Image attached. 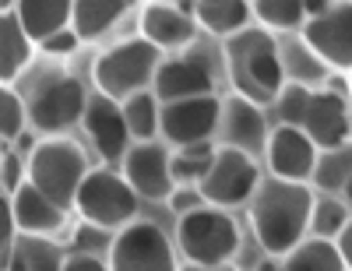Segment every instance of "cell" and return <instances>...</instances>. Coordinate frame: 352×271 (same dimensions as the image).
I'll return each instance as SVG.
<instances>
[{"label":"cell","instance_id":"1","mask_svg":"<svg viewBox=\"0 0 352 271\" xmlns=\"http://www.w3.org/2000/svg\"><path fill=\"white\" fill-rule=\"evenodd\" d=\"M314 197L317 191L310 184L282 176H264L257 194L247 204L254 239L264 254L285 257L292 247H300L310 236V215H314Z\"/></svg>","mask_w":352,"mask_h":271},{"label":"cell","instance_id":"2","mask_svg":"<svg viewBox=\"0 0 352 271\" xmlns=\"http://www.w3.org/2000/svg\"><path fill=\"white\" fill-rule=\"evenodd\" d=\"M226 71L229 81L236 85V96H247L261 106L278 99L285 88V60L282 46L268 28H243V32L226 39Z\"/></svg>","mask_w":352,"mask_h":271},{"label":"cell","instance_id":"3","mask_svg":"<svg viewBox=\"0 0 352 271\" xmlns=\"http://www.w3.org/2000/svg\"><path fill=\"white\" fill-rule=\"evenodd\" d=\"M159 67H162V50L144 36H134V39H124L96 56L92 81H96V92L124 102L134 92L152 88Z\"/></svg>","mask_w":352,"mask_h":271},{"label":"cell","instance_id":"4","mask_svg":"<svg viewBox=\"0 0 352 271\" xmlns=\"http://www.w3.org/2000/svg\"><path fill=\"white\" fill-rule=\"evenodd\" d=\"M176 247L190 264H232L240 250V226L229 215V208L201 204L176 219Z\"/></svg>","mask_w":352,"mask_h":271},{"label":"cell","instance_id":"5","mask_svg":"<svg viewBox=\"0 0 352 271\" xmlns=\"http://www.w3.org/2000/svg\"><path fill=\"white\" fill-rule=\"evenodd\" d=\"M28 102V120L32 127L46 138L53 134H67L71 127H78L85 120V106H88V92L85 85L67 74V71H43L32 88L25 92Z\"/></svg>","mask_w":352,"mask_h":271},{"label":"cell","instance_id":"6","mask_svg":"<svg viewBox=\"0 0 352 271\" xmlns=\"http://www.w3.org/2000/svg\"><path fill=\"white\" fill-rule=\"evenodd\" d=\"M92 173L88 169V159L81 152L78 141H67L64 134H53V138H43L32 155H28V180L50 194L56 204H64L67 212L78 201V191L85 184V176Z\"/></svg>","mask_w":352,"mask_h":271},{"label":"cell","instance_id":"7","mask_svg":"<svg viewBox=\"0 0 352 271\" xmlns=\"http://www.w3.org/2000/svg\"><path fill=\"white\" fill-rule=\"evenodd\" d=\"M74 208L88 226H102V229L116 232L138 219L141 194L131 187V180L124 173L106 166V169H92L85 176Z\"/></svg>","mask_w":352,"mask_h":271},{"label":"cell","instance_id":"8","mask_svg":"<svg viewBox=\"0 0 352 271\" xmlns=\"http://www.w3.org/2000/svg\"><path fill=\"white\" fill-rule=\"evenodd\" d=\"M106 257L113 271H180L169 232L148 219H134L131 226L116 229Z\"/></svg>","mask_w":352,"mask_h":271},{"label":"cell","instance_id":"9","mask_svg":"<svg viewBox=\"0 0 352 271\" xmlns=\"http://www.w3.org/2000/svg\"><path fill=\"white\" fill-rule=\"evenodd\" d=\"M261 166H257V155H250V152H240V148H229V144H222L219 152H215V162H212V169L204 173V180H201V194H204V201L208 204H215V208H243V204H250V197L257 194V187H261Z\"/></svg>","mask_w":352,"mask_h":271},{"label":"cell","instance_id":"10","mask_svg":"<svg viewBox=\"0 0 352 271\" xmlns=\"http://www.w3.org/2000/svg\"><path fill=\"white\" fill-rule=\"evenodd\" d=\"M219 124H222V99L215 92L162 102V141L169 148L212 141L219 134Z\"/></svg>","mask_w":352,"mask_h":271},{"label":"cell","instance_id":"11","mask_svg":"<svg viewBox=\"0 0 352 271\" xmlns=\"http://www.w3.org/2000/svg\"><path fill=\"white\" fill-rule=\"evenodd\" d=\"M81 127H85L88 141H92V148L99 152V159L106 166H124L131 144H134V134H131L127 116H124V102H116L102 92L88 96Z\"/></svg>","mask_w":352,"mask_h":271},{"label":"cell","instance_id":"12","mask_svg":"<svg viewBox=\"0 0 352 271\" xmlns=\"http://www.w3.org/2000/svg\"><path fill=\"white\" fill-rule=\"evenodd\" d=\"M124 176L131 180V187L141 194V201H169L176 191V176H173V148L155 141H134L131 152L124 159Z\"/></svg>","mask_w":352,"mask_h":271},{"label":"cell","instance_id":"13","mask_svg":"<svg viewBox=\"0 0 352 271\" xmlns=\"http://www.w3.org/2000/svg\"><path fill=\"white\" fill-rule=\"evenodd\" d=\"M303 39L328 67L352 71V0H338L331 11L307 18Z\"/></svg>","mask_w":352,"mask_h":271},{"label":"cell","instance_id":"14","mask_svg":"<svg viewBox=\"0 0 352 271\" xmlns=\"http://www.w3.org/2000/svg\"><path fill=\"white\" fill-rule=\"evenodd\" d=\"M317 155H320L317 141L303 127H292V124H278L268 138V148H264L268 173L282 180H296V184H310L314 180Z\"/></svg>","mask_w":352,"mask_h":271},{"label":"cell","instance_id":"15","mask_svg":"<svg viewBox=\"0 0 352 271\" xmlns=\"http://www.w3.org/2000/svg\"><path fill=\"white\" fill-rule=\"evenodd\" d=\"M219 138L229 148H240V152L261 155L268 148V120H264V106L247 99V96H229L222 99V124H219Z\"/></svg>","mask_w":352,"mask_h":271},{"label":"cell","instance_id":"16","mask_svg":"<svg viewBox=\"0 0 352 271\" xmlns=\"http://www.w3.org/2000/svg\"><path fill=\"white\" fill-rule=\"evenodd\" d=\"M152 88L162 102L190 99V96H212V67H208V60H201L197 53L166 56Z\"/></svg>","mask_w":352,"mask_h":271},{"label":"cell","instance_id":"17","mask_svg":"<svg viewBox=\"0 0 352 271\" xmlns=\"http://www.w3.org/2000/svg\"><path fill=\"white\" fill-rule=\"evenodd\" d=\"M141 36L155 43L162 53L166 50H187L197 36L194 14L180 4H166V0H152L148 8L141 11Z\"/></svg>","mask_w":352,"mask_h":271},{"label":"cell","instance_id":"18","mask_svg":"<svg viewBox=\"0 0 352 271\" xmlns=\"http://www.w3.org/2000/svg\"><path fill=\"white\" fill-rule=\"evenodd\" d=\"M11 197V212H14V222H18V232L25 236H53L67 226V208L56 204L50 194H43L32 180L8 194Z\"/></svg>","mask_w":352,"mask_h":271},{"label":"cell","instance_id":"19","mask_svg":"<svg viewBox=\"0 0 352 271\" xmlns=\"http://www.w3.org/2000/svg\"><path fill=\"white\" fill-rule=\"evenodd\" d=\"M303 131L317 141V148H335L349 141L352 131V120H349V106L338 92L324 88V92H314L307 120H303Z\"/></svg>","mask_w":352,"mask_h":271},{"label":"cell","instance_id":"20","mask_svg":"<svg viewBox=\"0 0 352 271\" xmlns=\"http://www.w3.org/2000/svg\"><path fill=\"white\" fill-rule=\"evenodd\" d=\"M18 21L36 43L50 39L53 32L74 25V0H18Z\"/></svg>","mask_w":352,"mask_h":271},{"label":"cell","instance_id":"21","mask_svg":"<svg viewBox=\"0 0 352 271\" xmlns=\"http://www.w3.org/2000/svg\"><path fill=\"white\" fill-rule=\"evenodd\" d=\"M36 50H39V43L25 32L18 14L4 11V18H0V81L14 85V78H21V71L28 67Z\"/></svg>","mask_w":352,"mask_h":271},{"label":"cell","instance_id":"22","mask_svg":"<svg viewBox=\"0 0 352 271\" xmlns=\"http://www.w3.org/2000/svg\"><path fill=\"white\" fill-rule=\"evenodd\" d=\"M194 18L208 28L212 36H236L243 28H250L254 4L250 0H194Z\"/></svg>","mask_w":352,"mask_h":271},{"label":"cell","instance_id":"23","mask_svg":"<svg viewBox=\"0 0 352 271\" xmlns=\"http://www.w3.org/2000/svg\"><path fill=\"white\" fill-rule=\"evenodd\" d=\"M67 257L50 236H18L11 257L4 261V271H64Z\"/></svg>","mask_w":352,"mask_h":271},{"label":"cell","instance_id":"24","mask_svg":"<svg viewBox=\"0 0 352 271\" xmlns=\"http://www.w3.org/2000/svg\"><path fill=\"white\" fill-rule=\"evenodd\" d=\"M138 0H74V28L85 43L106 36Z\"/></svg>","mask_w":352,"mask_h":271},{"label":"cell","instance_id":"25","mask_svg":"<svg viewBox=\"0 0 352 271\" xmlns=\"http://www.w3.org/2000/svg\"><path fill=\"white\" fill-rule=\"evenodd\" d=\"M282 271H349L335 239L307 236L300 247H292L282 257Z\"/></svg>","mask_w":352,"mask_h":271},{"label":"cell","instance_id":"26","mask_svg":"<svg viewBox=\"0 0 352 271\" xmlns=\"http://www.w3.org/2000/svg\"><path fill=\"white\" fill-rule=\"evenodd\" d=\"M310 184H314V191L342 194V197L352 191V141L335 144V148H320Z\"/></svg>","mask_w":352,"mask_h":271},{"label":"cell","instance_id":"27","mask_svg":"<svg viewBox=\"0 0 352 271\" xmlns=\"http://www.w3.org/2000/svg\"><path fill=\"white\" fill-rule=\"evenodd\" d=\"M124 116L134 141L162 138V99L155 96V88H144V92H134L131 99H124Z\"/></svg>","mask_w":352,"mask_h":271},{"label":"cell","instance_id":"28","mask_svg":"<svg viewBox=\"0 0 352 271\" xmlns=\"http://www.w3.org/2000/svg\"><path fill=\"white\" fill-rule=\"evenodd\" d=\"M349 219H352V208H349V201H342V194L317 191V197H314V215H310V236L338 239V232L349 226Z\"/></svg>","mask_w":352,"mask_h":271},{"label":"cell","instance_id":"29","mask_svg":"<svg viewBox=\"0 0 352 271\" xmlns=\"http://www.w3.org/2000/svg\"><path fill=\"white\" fill-rule=\"evenodd\" d=\"M219 148L212 141H201V144H184V148H173V176L176 184H201L204 173L212 169Z\"/></svg>","mask_w":352,"mask_h":271},{"label":"cell","instance_id":"30","mask_svg":"<svg viewBox=\"0 0 352 271\" xmlns=\"http://www.w3.org/2000/svg\"><path fill=\"white\" fill-rule=\"evenodd\" d=\"M254 18L264 28H303L307 25V0H254Z\"/></svg>","mask_w":352,"mask_h":271},{"label":"cell","instance_id":"31","mask_svg":"<svg viewBox=\"0 0 352 271\" xmlns=\"http://www.w3.org/2000/svg\"><path fill=\"white\" fill-rule=\"evenodd\" d=\"M282 60H285V74H289V81H300V85H314V81L324 78V71H328L324 60H320V56L307 46V39L282 46Z\"/></svg>","mask_w":352,"mask_h":271},{"label":"cell","instance_id":"32","mask_svg":"<svg viewBox=\"0 0 352 271\" xmlns=\"http://www.w3.org/2000/svg\"><path fill=\"white\" fill-rule=\"evenodd\" d=\"M28 124H32V120H28V102H25V96L14 92L11 85H4V88H0V141H4V144L18 141Z\"/></svg>","mask_w":352,"mask_h":271},{"label":"cell","instance_id":"33","mask_svg":"<svg viewBox=\"0 0 352 271\" xmlns=\"http://www.w3.org/2000/svg\"><path fill=\"white\" fill-rule=\"evenodd\" d=\"M310 99H314V88H310V85H300V81H285V88H282V92H278V99H275V106H278V116H282V124L303 127L307 109H310Z\"/></svg>","mask_w":352,"mask_h":271},{"label":"cell","instance_id":"34","mask_svg":"<svg viewBox=\"0 0 352 271\" xmlns=\"http://www.w3.org/2000/svg\"><path fill=\"white\" fill-rule=\"evenodd\" d=\"M0 180H4V194H14V191H21L28 184V166L8 144H4V159H0Z\"/></svg>","mask_w":352,"mask_h":271},{"label":"cell","instance_id":"35","mask_svg":"<svg viewBox=\"0 0 352 271\" xmlns=\"http://www.w3.org/2000/svg\"><path fill=\"white\" fill-rule=\"evenodd\" d=\"M81 43H85V39L78 36V28L71 25V28H60V32H53L50 39H43V43H39V50H43V53H50V56H71Z\"/></svg>","mask_w":352,"mask_h":271},{"label":"cell","instance_id":"36","mask_svg":"<svg viewBox=\"0 0 352 271\" xmlns=\"http://www.w3.org/2000/svg\"><path fill=\"white\" fill-rule=\"evenodd\" d=\"M201 204H208V201H204L201 187H194V184H176V191L169 194V208L176 212V219L194 212V208H201Z\"/></svg>","mask_w":352,"mask_h":271},{"label":"cell","instance_id":"37","mask_svg":"<svg viewBox=\"0 0 352 271\" xmlns=\"http://www.w3.org/2000/svg\"><path fill=\"white\" fill-rule=\"evenodd\" d=\"M64 271H113V268H109V257H99L92 250H74L67 257Z\"/></svg>","mask_w":352,"mask_h":271},{"label":"cell","instance_id":"38","mask_svg":"<svg viewBox=\"0 0 352 271\" xmlns=\"http://www.w3.org/2000/svg\"><path fill=\"white\" fill-rule=\"evenodd\" d=\"M338 250H342V257H345V264H349V271H352V219H349V226L338 232Z\"/></svg>","mask_w":352,"mask_h":271},{"label":"cell","instance_id":"39","mask_svg":"<svg viewBox=\"0 0 352 271\" xmlns=\"http://www.w3.org/2000/svg\"><path fill=\"white\" fill-rule=\"evenodd\" d=\"M338 4V0H307V18H314V14H324V11H331Z\"/></svg>","mask_w":352,"mask_h":271},{"label":"cell","instance_id":"40","mask_svg":"<svg viewBox=\"0 0 352 271\" xmlns=\"http://www.w3.org/2000/svg\"><path fill=\"white\" fill-rule=\"evenodd\" d=\"M180 271H236V268H232V264H219V268H208V264H190V261H187V264H184Z\"/></svg>","mask_w":352,"mask_h":271},{"label":"cell","instance_id":"41","mask_svg":"<svg viewBox=\"0 0 352 271\" xmlns=\"http://www.w3.org/2000/svg\"><path fill=\"white\" fill-rule=\"evenodd\" d=\"M254 271H282V264L275 261V254H264V261H261Z\"/></svg>","mask_w":352,"mask_h":271},{"label":"cell","instance_id":"42","mask_svg":"<svg viewBox=\"0 0 352 271\" xmlns=\"http://www.w3.org/2000/svg\"><path fill=\"white\" fill-rule=\"evenodd\" d=\"M0 8H4V11H14V8H18V0H0Z\"/></svg>","mask_w":352,"mask_h":271},{"label":"cell","instance_id":"43","mask_svg":"<svg viewBox=\"0 0 352 271\" xmlns=\"http://www.w3.org/2000/svg\"><path fill=\"white\" fill-rule=\"evenodd\" d=\"M349 92H352V71H349Z\"/></svg>","mask_w":352,"mask_h":271},{"label":"cell","instance_id":"44","mask_svg":"<svg viewBox=\"0 0 352 271\" xmlns=\"http://www.w3.org/2000/svg\"><path fill=\"white\" fill-rule=\"evenodd\" d=\"M166 4H180V0H166Z\"/></svg>","mask_w":352,"mask_h":271},{"label":"cell","instance_id":"45","mask_svg":"<svg viewBox=\"0 0 352 271\" xmlns=\"http://www.w3.org/2000/svg\"><path fill=\"white\" fill-rule=\"evenodd\" d=\"M345 201H352V191H349V194H345Z\"/></svg>","mask_w":352,"mask_h":271}]
</instances>
